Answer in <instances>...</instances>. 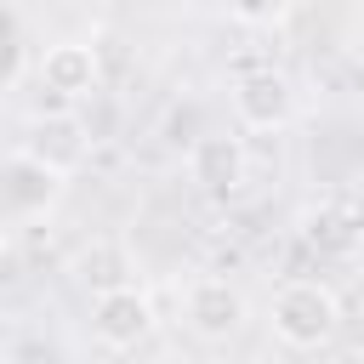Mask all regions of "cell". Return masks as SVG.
I'll return each mask as SVG.
<instances>
[{
    "mask_svg": "<svg viewBox=\"0 0 364 364\" xmlns=\"http://www.w3.org/2000/svg\"><path fill=\"white\" fill-rule=\"evenodd\" d=\"M245 171H250V154H245V136L233 131H205L188 142V182L210 199H228L245 188Z\"/></svg>",
    "mask_w": 364,
    "mask_h": 364,
    "instance_id": "cell-8",
    "label": "cell"
},
{
    "mask_svg": "<svg viewBox=\"0 0 364 364\" xmlns=\"http://www.w3.org/2000/svg\"><path fill=\"white\" fill-rule=\"evenodd\" d=\"M34 159H46L57 176H74L85 159H91V125L74 114V108H40L28 125H23V142Z\"/></svg>",
    "mask_w": 364,
    "mask_h": 364,
    "instance_id": "cell-5",
    "label": "cell"
},
{
    "mask_svg": "<svg viewBox=\"0 0 364 364\" xmlns=\"http://www.w3.org/2000/svg\"><path fill=\"white\" fill-rule=\"evenodd\" d=\"M228 102H233V119H239L245 131H284V125H296V114H301L296 80H290L284 68H273V63L233 74Z\"/></svg>",
    "mask_w": 364,
    "mask_h": 364,
    "instance_id": "cell-2",
    "label": "cell"
},
{
    "mask_svg": "<svg viewBox=\"0 0 364 364\" xmlns=\"http://www.w3.org/2000/svg\"><path fill=\"white\" fill-rule=\"evenodd\" d=\"M267 330L290 353H318L341 330V301L324 279H284L267 301Z\"/></svg>",
    "mask_w": 364,
    "mask_h": 364,
    "instance_id": "cell-1",
    "label": "cell"
},
{
    "mask_svg": "<svg viewBox=\"0 0 364 364\" xmlns=\"http://www.w3.org/2000/svg\"><path fill=\"white\" fill-rule=\"evenodd\" d=\"M63 188H68V176H57V171H51L46 159H34L28 148H11V154H6L0 193H6V222H11V228L46 222V216L63 205Z\"/></svg>",
    "mask_w": 364,
    "mask_h": 364,
    "instance_id": "cell-3",
    "label": "cell"
},
{
    "mask_svg": "<svg viewBox=\"0 0 364 364\" xmlns=\"http://www.w3.org/2000/svg\"><path fill=\"white\" fill-rule=\"evenodd\" d=\"M74 273H80V284L91 290V301L136 284V262H131V250H125L119 239H91V245L74 256Z\"/></svg>",
    "mask_w": 364,
    "mask_h": 364,
    "instance_id": "cell-9",
    "label": "cell"
},
{
    "mask_svg": "<svg viewBox=\"0 0 364 364\" xmlns=\"http://www.w3.org/2000/svg\"><path fill=\"white\" fill-rule=\"evenodd\" d=\"M154 324H159V318H154V296H148L142 284L91 301V336H97V347H108V353H136V347L154 336Z\"/></svg>",
    "mask_w": 364,
    "mask_h": 364,
    "instance_id": "cell-7",
    "label": "cell"
},
{
    "mask_svg": "<svg viewBox=\"0 0 364 364\" xmlns=\"http://www.w3.org/2000/svg\"><path fill=\"white\" fill-rule=\"evenodd\" d=\"M34 85H40V97H51V108H74V114H80V102L102 85V57H97V46H85V40H57V46H46L40 63H34Z\"/></svg>",
    "mask_w": 364,
    "mask_h": 364,
    "instance_id": "cell-4",
    "label": "cell"
},
{
    "mask_svg": "<svg viewBox=\"0 0 364 364\" xmlns=\"http://www.w3.org/2000/svg\"><path fill=\"white\" fill-rule=\"evenodd\" d=\"M182 318L199 341H233L245 330V296H239V284H228L216 273H199L182 290Z\"/></svg>",
    "mask_w": 364,
    "mask_h": 364,
    "instance_id": "cell-6",
    "label": "cell"
},
{
    "mask_svg": "<svg viewBox=\"0 0 364 364\" xmlns=\"http://www.w3.org/2000/svg\"><path fill=\"white\" fill-rule=\"evenodd\" d=\"M358 228H364L358 216H336V210H313L307 216V239L313 245H330V250H347L358 239Z\"/></svg>",
    "mask_w": 364,
    "mask_h": 364,
    "instance_id": "cell-10",
    "label": "cell"
}]
</instances>
